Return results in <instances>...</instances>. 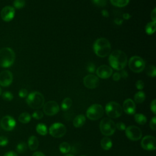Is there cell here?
<instances>
[{
  "instance_id": "obj_1",
  "label": "cell",
  "mask_w": 156,
  "mask_h": 156,
  "mask_svg": "<svg viewBox=\"0 0 156 156\" xmlns=\"http://www.w3.org/2000/svg\"><path fill=\"white\" fill-rule=\"evenodd\" d=\"M108 61L110 66L115 69L122 70L127 65V57L121 50L113 51L110 55Z\"/></svg>"
},
{
  "instance_id": "obj_2",
  "label": "cell",
  "mask_w": 156,
  "mask_h": 156,
  "mask_svg": "<svg viewBox=\"0 0 156 156\" xmlns=\"http://www.w3.org/2000/svg\"><path fill=\"white\" fill-rule=\"evenodd\" d=\"M93 49L95 54L98 56L105 57L110 52L111 44L107 39L100 38L95 41L93 44Z\"/></svg>"
},
{
  "instance_id": "obj_3",
  "label": "cell",
  "mask_w": 156,
  "mask_h": 156,
  "mask_svg": "<svg viewBox=\"0 0 156 156\" xmlns=\"http://www.w3.org/2000/svg\"><path fill=\"white\" fill-rule=\"evenodd\" d=\"M15 59L14 51L9 47H4L0 49V66L8 68L12 66Z\"/></svg>"
},
{
  "instance_id": "obj_4",
  "label": "cell",
  "mask_w": 156,
  "mask_h": 156,
  "mask_svg": "<svg viewBox=\"0 0 156 156\" xmlns=\"http://www.w3.org/2000/svg\"><path fill=\"white\" fill-rule=\"evenodd\" d=\"M26 102L32 108L39 109L44 105V98L41 93L34 91L27 95Z\"/></svg>"
},
{
  "instance_id": "obj_5",
  "label": "cell",
  "mask_w": 156,
  "mask_h": 156,
  "mask_svg": "<svg viewBox=\"0 0 156 156\" xmlns=\"http://www.w3.org/2000/svg\"><path fill=\"white\" fill-rule=\"evenodd\" d=\"M99 127L101 133L105 136H110L113 135L116 130V126L114 122L107 118H105L101 120Z\"/></svg>"
},
{
  "instance_id": "obj_6",
  "label": "cell",
  "mask_w": 156,
  "mask_h": 156,
  "mask_svg": "<svg viewBox=\"0 0 156 156\" xmlns=\"http://www.w3.org/2000/svg\"><path fill=\"white\" fill-rule=\"evenodd\" d=\"M105 112L107 115L112 118H116L122 115V109L121 105L114 101L110 102L105 105Z\"/></svg>"
},
{
  "instance_id": "obj_7",
  "label": "cell",
  "mask_w": 156,
  "mask_h": 156,
  "mask_svg": "<svg viewBox=\"0 0 156 156\" xmlns=\"http://www.w3.org/2000/svg\"><path fill=\"white\" fill-rule=\"evenodd\" d=\"M129 66L134 73H140L145 68L144 60L139 56H133L129 60Z\"/></svg>"
},
{
  "instance_id": "obj_8",
  "label": "cell",
  "mask_w": 156,
  "mask_h": 156,
  "mask_svg": "<svg viewBox=\"0 0 156 156\" xmlns=\"http://www.w3.org/2000/svg\"><path fill=\"white\" fill-rule=\"evenodd\" d=\"M104 115L102 106L100 104H95L91 105L87 110V116L91 120H98Z\"/></svg>"
},
{
  "instance_id": "obj_9",
  "label": "cell",
  "mask_w": 156,
  "mask_h": 156,
  "mask_svg": "<svg viewBox=\"0 0 156 156\" xmlns=\"http://www.w3.org/2000/svg\"><path fill=\"white\" fill-rule=\"evenodd\" d=\"M66 132L65 125L62 123L57 122L52 124L49 129V132L51 136L55 138L62 137Z\"/></svg>"
},
{
  "instance_id": "obj_10",
  "label": "cell",
  "mask_w": 156,
  "mask_h": 156,
  "mask_svg": "<svg viewBox=\"0 0 156 156\" xmlns=\"http://www.w3.org/2000/svg\"><path fill=\"white\" fill-rule=\"evenodd\" d=\"M125 133L126 136L132 141L140 140L142 136L141 129L135 126H130L126 128Z\"/></svg>"
},
{
  "instance_id": "obj_11",
  "label": "cell",
  "mask_w": 156,
  "mask_h": 156,
  "mask_svg": "<svg viewBox=\"0 0 156 156\" xmlns=\"http://www.w3.org/2000/svg\"><path fill=\"white\" fill-rule=\"evenodd\" d=\"M59 111L58 104L54 101H49L43 105V112L48 116H53Z\"/></svg>"
},
{
  "instance_id": "obj_12",
  "label": "cell",
  "mask_w": 156,
  "mask_h": 156,
  "mask_svg": "<svg viewBox=\"0 0 156 156\" xmlns=\"http://www.w3.org/2000/svg\"><path fill=\"white\" fill-rule=\"evenodd\" d=\"M0 124L4 130L11 131L15 128L16 126V121L12 116L6 115L1 119Z\"/></svg>"
},
{
  "instance_id": "obj_13",
  "label": "cell",
  "mask_w": 156,
  "mask_h": 156,
  "mask_svg": "<svg viewBox=\"0 0 156 156\" xmlns=\"http://www.w3.org/2000/svg\"><path fill=\"white\" fill-rule=\"evenodd\" d=\"M155 138L151 135L144 136L141 141V147L147 151H154L155 149Z\"/></svg>"
},
{
  "instance_id": "obj_14",
  "label": "cell",
  "mask_w": 156,
  "mask_h": 156,
  "mask_svg": "<svg viewBox=\"0 0 156 156\" xmlns=\"http://www.w3.org/2000/svg\"><path fill=\"white\" fill-rule=\"evenodd\" d=\"M15 14V10L13 7L10 5L5 6L1 12V18L6 22H9L12 21Z\"/></svg>"
},
{
  "instance_id": "obj_15",
  "label": "cell",
  "mask_w": 156,
  "mask_h": 156,
  "mask_svg": "<svg viewBox=\"0 0 156 156\" xmlns=\"http://www.w3.org/2000/svg\"><path fill=\"white\" fill-rule=\"evenodd\" d=\"M84 85L90 89H94L99 85V79L93 74L87 75L83 80Z\"/></svg>"
},
{
  "instance_id": "obj_16",
  "label": "cell",
  "mask_w": 156,
  "mask_h": 156,
  "mask_svg": "<svg viewBox=\"0 0 156 156\" xmlns=\"http://www.w3.org/2000/svg\"><path fill=\"white\" fill-rule=\"evenodd\" d=\"M13 81V74L9 70H4L0 73V85L9 86Z\"/></svg>"
},
{
  "instance_id": "obj_17",
  "label": "cell",
  "mask_w": 156,
  "mask_h": 156,
  "mask_svg": "<svg viewBox=\"0 0 156 156\" xmlns=\"http://www.w3.org/2000/svg\"><path fill=\"white\" fill-rule=\"evenodd\" d=\"M113 73V70L110 66L103 65H101L96 69V74L102 79H107L110 77Z\"/></svg>"
},
{
  "instance_id": "obj_18",
  "label": "cell",
  "mask_w": 156,
  "mask_h": 156,
  "mask_svg": "<svg viewBox=\"0 0 156 156\" xmlns=\"http://www.w3.org/2000/svg\"><path fill=\"white\" fill-rule=\"evenodd\" d=\"M123 110L129 115H133L136 111V106L134 101L131 99H127L123 102Z\"/></svg>"
},
{
  "instance_id": "obj_19",
  "label": "cell",
  "mask_w": 156,
  "mask_h": 156,
  "mask_svg": "<svg viewBox=\"0 0 156 156\" xmlns=\"http://www.w3.org/2000/svg\"><path fill=\"white\" fill-rule=\"evenodd\" d=\"M27 145L29 149L32 151L36 150L39 145V141L38 138L32 135L28 138V141H27Z\"/></svg>"
},
{
  "instance_id": "obj_20",
  "label": "cell",
  "mask_w": 156,
  "mask_h": 156,
  "mask_svg": "<svg viewBox=\"0 0 156 156\" xmlns=\"http://www.w3.org/2000/svg\"><path fill=\"white\" fill-rule=\"evenodd\" d=\"M86 119L84 115H79L76 116L74 120H73V125L75 127L78 128V127H82L85 122Z\"/></svg>"
},
{
  "instance_id": "obj_21",
  "label": "cell",
  "mask_w": 156,
  "mask_h": 156,
  "mask_svg": "<svg viewBox=\"0 0 156 156\" xmlns=\"http://www.w3.org/2000/svg\"><path fill=\"white\" fill-rule=\"evenodd\" d=\"M101 147L104 150H109L112 146V140L107 136L104 137L101 141Z\"/></svg>"
},
{
  "instance_id": "obj_22",
  "label": "cell",
  "mask_w": 156,
  "mask_h": 156,
  "mask_svg": "<svg viewBox=\"0 0 156 156\" xmlns=\"http://www.w3.org/2000/svg\"><path fill=\"white\" fill-rule=\"evenodd\" d=\"M31 119V116L27 112H23L18 117V120L20 122L23 124L28 123Z\"/></svg>"
},
{
  "instance_id": "obj_23",
  "label": "cell",
  "mask_w": 156,
  "mask_h": 156,
  "mask_svg": "<svg viewBox=\"0 0 156 156\" xmlns=\"http://www.w3.org/2000/svg\"><path fill=\"white\" fill-rule=\"evenodd\" d=\"M155 22L152 21L148 23L146 27H145V31L146 33L148 35H152L153 34L155 31Z\"/></svg>"
},
{
  "instance_id": "obj_24",
  "label": "cell",
  "mask_w": 156,
  "mask_h": 156,
  "mask_svg": "<svg viewBox=\"0 0 156 156\" xmlns=\"http://www.w3.org/2000/svg\"><path fill=\"white\" fill-rule=\"evenodd\" d=\"M37 132L41 135H46L48 133V129L46 125L44 124H38L36 126Z\"/></svg>"
},
{
  "instance_id": "obj_25",
  "label": "cell",
  "mask_w": 156,
  "mask_h": 156,
  "mask_svg": "<svg viewBox=\"0 0 156 156\" xmlns=\"http://www.w3.org/2000/svg\"><path fill=\"white\" fill-rule=\"evenodd\" d=\"M72 104H73L72 100L69 98H66L65 99H63V101L62 102V104H61L62 109L64 111L68 110L72 105Z\"/></svg>"
},
{
  "instance_id": "obj_26",
  "label": "cell",
  "mask_w": 156,
  "mask_h": 156,
  "mask_svg": "<svg viewBox=\"0 0 156 156\" xmlns=\"http://www.w3.org/2000/svg\"><path fill=\"white\" fill-rule=\"evenodd\" d=\"M134 119H135V121L140 125H143L146 124L147 121L146 117L144 115L141 113L135 114L134 116Z\"/></svg>"
},
{
  "instance_id": "obj_27",
  "label": "cell",
  "mask_w": 156,
  "mask_h": 156,
  "mask_svg": "<svg viewBox=\"0 0 156 156\" xmlns=\"http://www.w3.org/2000/svg\"><path fill=\"white\" fill-rule=\"evenodd\" d=\"M145 98H146V96H145V94L144 93V92L140 91L135 94L134 101L135 102L140 104V103L143 102V101L145 99Z\"/></svg>"
},
{
  "instance_id": "obj_28",
  "label": "cell",
  "mask_w": 156,
  "mask_h": 156,
  "mask_svg": "<svg viewBox=\"0 0 156 156\" xmlns=\"http://www.w3.org/2000/svg\"><path fill=\"white\" fill-rule=\"evenodd\" d=\"M59 150L63 154H67L71 151V146L67 142H62L59 146Z\"/></svg>"
},
{
  "instance_id": "obj_29",
  "label": "cell",
  "mask_w": 156,
  "mask_h": 156,
  "mask_svg": "<svg viewBox=\"0 0 156 156\" xmlns=\"http://www.w3.org/2000/svg\"><path fill=\"white\" fill-rule=\"evenodd\" d=\"M110 2L116 7H123L129 4V0H110Z\"/></svg>"
},
{
  "instance_id": "obj_30",
  "label": "cell",
  "mask_w": 156,
  "mask_h": 156,
  "mask_svg": "<svg viewBox=\"0 0 156 156\" xmlns=\"http://www.w3.org/2000/svg\"><path fill=\"white\" fill-rule=\"evenodd\" d=\"M146 74L148 76L154 77L156 76V68L154 65H149L146 68Z\"/></svg>"
},
{
  "instance_id": "obj_31",
  "label": "cell",
  "mask_w": 156,
  "mask_h": 156,
  "mask_svg": "<svg viewBox=\"0 0 156 156\" xmlns=\"http://www.w3.org/2000/svg\"><path fill=\"white\" fill-rule=\"evenodd\" d=\"M27 150V144L24 142H21L18 143L16 146V151L18 153H24Z\"/></svg>"
},
{
  "instance_id": "obj_32",
  "label": "cell",
  "mask_w": 156,
  "mask_h": 156,
  "mask_svg": "<svg viewBox=\"0 0 156 156\" xmlns=\"http://www.w3.org/2000/svg\"><path fill=\"white\" fill-rule=\"evenodd\" d=\"M26 4L25 0H15L13 1V6L17 9H20L24 7Z\"/></svg>"
},
{
  "instance_id": "obj_33",
  "label": "cell",
  "mask_w": 156,
  "mask_h": 156,
  "mask_svg": "<svg viewBox=\"0 0 156 156\" xmlns=\"http://www.w3.org/2000/svg\"><path fill=\"white\" fill-rule=\"evenodd\" d=\"M2 98L4 100L7 101H10L13 99V96L12 93L10 91H4L2 94Z\"/></svg>"
},
{
  "instance_id": "obj_34",
  "label": "cell",
  "mask_w": 156,
  "mask_h": 156,
  "mask_svg": "<svg viewBox=\"0 0 156 156\" xmlns=\"http://www.w3.org/2000/svg\"><path fill=\"white\" fill-rule=\"evenodd\" d=\"M32 116L36 119H40L43 116V113L40 110H36L33 113Z\"/></svg>"
},
{
  "instance_id": "obj_35",
  "label": "cell",
  "mask_w": 156,
  "mask_h": 156,
  "mask_svg": "<svg viewBox=\"0 0 156 156\" xmlns=\"http://www.w3.org/2000/svg\"><path fill=\"white\" fill-rule=\"evenodd\" d=\"M92 2L99 7H104L107 4V0H92Z\"/></svg>"
},
{
  "instance_id": "obj_36",
  "label": "cell",
  "mask_w": 156,
  "mask_h": 156,
  "mask_svg": "<svg viewBox=\"0 0 156 156\" xmlns=\"http://www.w3.org/2000/svg\"><path fill=\"white\" fill-rule=\"evenodd\" d=\"M9 143L8 138L5 136H0V146H5Z\"/></svg>"
},
{
  "instance_id": "obj_37",
  "label": "cell",
  "mask_w": 156,
  "mask_h": 156,
  "mask_svg": "<svg viewBox=\"0 0 156 156\" xmlns=\"http://www.w3.org/2000/svg\"><path fill=\"white\" fill-rule=\"evenodd\" d=\"M149 126L152 130H155V129H156V117L155 116H154L151 119L150 123H149Z\"/></svg>"
},
{
  "instance_id": "obj_38",
  "label": "cell",
  "mask_w": 156,
  "mask_h": 156,
  "mask_svg": "<svg viewBox=\"0 0 156 156\" xmlns=\"http://www.w3.org/2000/svg\"><path fill=\"white\" fill-rule=\"evenodd\" d=\"M27 94H28V92H27V90L25 89V88H22V89H21V90L19 91V92H18V95H19V96H20V98H22L26 97V96H27Z\"/></svg>"
},
{
  "instance_id": "obj_39",
  "label": "cell",
  "mask_w": 156,
  "mask_h": 156,
  "mask_svg": "<svg viewBox=\"0 0 156 156\" xmlns=\"http://www.w3.org/2000/svg\"><path fill=\"white\" fill-rule=\"evenodd\" d=\"M116 128L119 129V130H124L126 129V125L122 122H118L116 124H115Z\"/></svg>"
},
{
  "instance_id": "obj_40",
  "label": "cell",
  "mask_w": 156,
  "mask_h": 156,
  "mask_svg": "<svg viewBox=\"0 0 156 156\" xmlns=\"http://www.w3.org/2000/svg\"><path fill=\"white\" fill-rule=\"evenodd\" d=\"M144 82L141 80H138L136 82V87L137 89L141 90L144 88Z\"/></svg>"
},
{
  "instance_id": "obj_41",
  "label": "cell",
  "mask_w": 156,
  "mask_h": 156,
  "mask_svg": "<svg viewBox=\"0 0 156 156\" xmlns=\"http://www.w3.org/2000/svg\"><path fill=\"white\" fill-rule=\"evenodd\" d=\"M155 102H156V100H155V99H154V100L151 102V105H150L151 110V111H152L154 114L156 113V105H155Z\"/></svg>"
},
{
  "instance_id": "obj_42",
  "label": "cell",
  "mask_w": 156,
  "mask_h": 156,
  "mask_svg": "<svg viewBox=\"0 0 156 156\" xmlns=\"http://www.w3.org/2000/svg\"><path fill=\"white\" fill-rule=\"evenodd\" d=\"M87 69L90 73H93L95 70V66L93 63H90L87 66Z\"/></svg>"
},
{
  "instance_id": "obj_43",
  "label": "cell",
  "mask_w": 156,
  "mask_h": 156,
  "mask_svg": "<svg viewBox=\"0 0 156 156\" xmlns=\"http://www.w3.org/2000/svg\"><path fill=\"white\" fill-rule=\"evenodd\" d=\"M151 18L152 21H154V22L156 21V9H155V8H154L153 9V10L152 11V12L151 13Z\"/></svg>"
},
{
  "instance_id": "obj_44",
  "label": "cell",
  "mask_w": 156,
  "mask_h": 156,
  "mask_svg": "<svg viewBox=\"0 0 156 156\" xmlns=\"http://www.w3.org/2000/svg\"><path fill=\"white\" fill-rule=\"evenodd\" d=\"M121 79V75L119 73H115L113 75V79L115 81H118Z\"/></svg>"
},
{
  "instance_id": "obj_45",
  "label": "cell",
  "mask_w": 156,
  "mask_h": 156,
  "mask_svg": "<svg viewBox=\"0 0 156 156\" xmlns=\"http://www.w3.org/2000/svg\"><path fill=\"white\" fill-rule=\"evenodd\" d=\"M121 75V77H122L124 79H126L128 77V73L126 70L122 69V71H121V73H119Z\"/></svg>"
},
{
  "instance_id": "obj_46",
  "label": "cell",
  "mask_w": 156,
  "mask_h": 156,
  "mask_svg": "<svg viewBox=\"0 0 156 156\" xmlns=\"http://www.w3.org/2000/svg\"><path fill=\"white\" fill-rule=\"evenodd\" d=\"M4 156H18L17 154L13 152V151H9L7 152H6Z\"/></svg>"
},
{
  "instance_id": "obj_47",
  "label": "cell",
  "mask_w": 156,
  "mask_h": 156,
  "mask_svg": "<svg viewBox=\"0 0 156 156\" xmlns=\"http://www.w3.org/2000/svg\"><path fill=\"white\" fill-rule=\"evenodd\" d=\"M32 156H45L44 154L41 152H40V151H37V152H35L33 154Z\"/></svg>"
},
{
  "instance_id": "obj_48",
  "label": "cell",
  "mask_w": 156,
  "mask_h": 156,
  "mask_svg": "<svg viewBox=\"0 0 156 156\" xmlns=\"http://www.w3.org/2000/svg\"><path fill=\"white\" fill-rule=\"evenodd\" d=\"M101 13H102V16H104V17H108V16H109L108 12V11L106 10H102V12H101Z\"/></svg>"
},
{
  "instance_id": "obj_49",
  "label": "cell",
  "mask_w": 156,
  "mask_h": 156,
  "mask_svg": "<svg viewBox=\"0 0 156 156\" xmlns=\"http://www.w3.org/2000/svg\"><path fill=\"white\" fill-rule=\"evenodd\" d=\"M122 17L125 20H129L131 17V16H130V15L129 13H125L123 14Z\"/></svg>"
},
{
  "instance_id": "obj_50",
  "label": "cell",
  "mask_w": 156,
  "mask_h": 156,
  "mask_svg": "<svg viewBox=\"0 0 156 156\" xmlns=\"http://www.w3.org/2000/svg\"><path fill=\"white\" fill-rule=\"evenodd\" d=\"M115 23L117 24H121L122 23V20H119V19H116V20H115Z\"/></svg>"
},
{
  "instance_id": "obj_51",
  "label": "cell",
  "mask_w": 156,
  "mask_h": 156,
  "mask_svg": "<svg viewBox=\"0 0 156 156\" xmlns=\"http://www.w3.org/2000/svg\"><path fill=\"white\" fill-rule=\"evenodd\" d=\"M65 156H74V155L72 154H66Z\"/></svg>"
},
{
  "instance_id": "obj_52",
  "label": "cell",
  "mask_w": 156,
  "mask_h": 156,
  "mask_svg": "<svg viewBox=\"0 0 156 156\" xmlns=\"http://www.w3.org/2000/svg\"><path fill=\"white\" fill-rule=\"evenodd\" d=\"M2 94V90H1V88L0 87V95H1Z\"/></svg>"
},
{
  "instance_id": "obj_53",
  "label": "cell",
  "mask_w": 156,
  "mask_h": 156,
  "mask_svg": "<svg viewBox=\"0 0 156 156\" xmlns=\"http://www.w3.org/2000/svg\"><path fill=\"white\" fill-rule=\"evenodd\" d=\"M81 156H85V155H81Z\"/></svg>"
}]
</instances>
